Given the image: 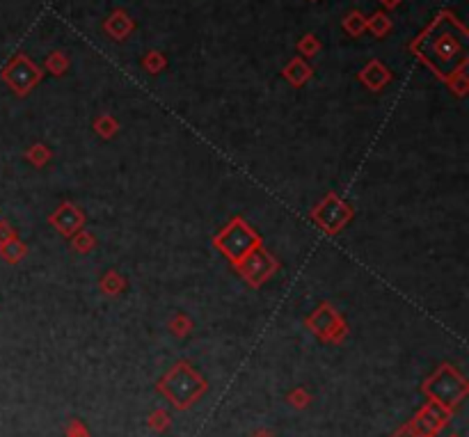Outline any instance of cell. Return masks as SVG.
<instances>
[{"instance_id":"1","label":"cell","mask_w":469,"mask_h":437,"mask_svg":"<svg viewBox=\"0 0 469 437\" xmlns=\"http://www.w3.org/2000/svg\"><path fill=\"white\" fill-rule=\"evenodd\" d=\"M410 49L442 80L467 67V30L451 12L437 14Z\"/></svg>"},{"instance_id":"2","label":"cell","mask_w":469,"mask_h":437,"mask_svg":"<svg viewBox=\"0 0 469 437\" xmlns=\"http://www.w3.org/2000/svg\"><path fill=\"white\" fill-rule=\"evenodd\" d=\"M158 389L177 410H188L206 391V380L188 362H179L165 373Z\"/></svg>"},{"instance_id":"3","label":"cell","mask_w":469,"mask_h":437,"mask_svg":"<svg viewBox=\"0 0 469 437\" xmlns=\"http://www.w3.org/2000/svg\"><path fill=\"white\" fill-rule=\"evenodd\" d=\"M213 245L225 254V257L236 263L241 257H245L247 252L259 248L261 239L250 224H247L243 217H234L225 229H220L213 239Z\"/></svg>"},{"instance_id":"4","label":"cell","mask_w":469,"mask_h":437,"mask_svg":"<svg viewBox=\"0 0 469 437\" xmlns=\"http://www.w3.org/2000/svg\"><path fill=\"white\" fill-rule=\"evenodd\" d=\"M424 391L430 396V400H435V403L444 407H451L465 398L467 382L454 367L444 364V367H439L435 376L424 385Z\"/></svg>"},{"instance_id":"5","label":"cell","mask_w":469,"mask_h":437,"mask_svg":"<svg viewBox=\"0 0 469 437\" xmlns=\"http://www.w3.org/2000/svg\"><path fill=\"white\" fill-rule=\"evenodd\" d=\"M309 215L318 229H323L327 236H337L353 220V208L337 193H327L314 208H311Z\"/></svg>"},{"instance_id":"6","label":"cell","mask_w":469,"mask_h":437,"mask_svg":"<svg viewBox=\"0 0 469 437\" xmlns=\"http://www.w3.org/2000/svg\"><path fill=\"white\" fill-rule=\"evenodd\" d=\"M236 270L241 272V277L247 281L250 286L259 289L263 281H268L275 272H277L280 263L277 259L273 257V254L263 248V245H259V248H254L245 254V257H241L236 263Z\"/></svg>"},{"instance_id":"7","label":"cell","mask_w":469,"mask_h":437,"mask_svg":"<svg viewBox=\"0 0 469 437\" xmlns=\"http://www.w3.org/2000/svg\"><path fill=\"white\" fill-rule=\"evenodd\" d=\"M307 327L318 339H323L327 343H342L348 334V325L344 321V316L330 303H323L307 318Z\"/></svg>"},{"instance_id":"8","label":"cell","mask_w":469,"mask_h":437,"mask_svg":"<svg viewBox=\"0 0 469 437\" xmlns=\"http://www.w3.org/2000/svg\"><path fill=\"white\" fill-rule=\"evenodd\" d=\"M3 80L14 89L18 96H25L42 80V69L25 56H16L3 69Z\"/></svg>"},{"instance_id":"9","label":"cell","mask_w":469,"mask_h":437,"mask_svg":"<svg viewBox=\"0 0 469 437\" xmlns=\"http://www.w3.org/2000/svg\"><path fill=\"white\" fill-rule=\"evenodd\" d=\"M449 407L435 403V400H430L424 407H421V412L415 417V422H412V428L417 431L419 437H433L439 428H444V424L449 422Z\"/></svg>"},{"instance_id":"10","label":"cell","mask_w":469,"mask_h":437,"mask_svg":"<svg viewBox=\"0 0 469 437\" xmlns=\"http://www.w3.org/2000/svg\"><path fill=\"white\" fill-rule=\"evenodd\" d=\"M49 222H51L62 236L71 239V236L76 234L78 229H82V224H85V215H82V211H80L76 204L62 202V204L51 213Z\"/></svg>"},{"instance_id":"11","label":"cell","mask_w":469,"mask_h":437,"mask_svg":"<svg viewBox=\"0 0 469 437\" xmlns=\"http://www.w3.org/2000/svg\"><path fill=\"white\" fill-rule=\"evenodd\" d=\"M360 80L369 89H373V92H378V89H382L392 80V74L380 60H371L369 65L360 71Z\"/></svg>"},{"instance_id":"12","label":"cell","mask_w":469,"mask_h":437,"mask_svg":"<svg viewBox=\"0 0 469 437\" xmlns=\"http://www.w3.org/2000/svg\"><path fill=\"white\" fill-rule=\"evenodd\" d=\"M106 32L110 34L113 39H126L128 34L133 32V21H131V16H128L124 10H117V12H113L110 14V19L106 21Z\"/></svg>"},{"instance_id":"13","label":"cell","mask_w":469,"mask_h":437,"mask_svg":"<svg viewBox=\"0 0 469 437\" xmlns=\"http://www.w3.org/2000/svg\"><path fill=\"white\" fill-rule=\"evenodd\" d=\"M284 78H287L291 85L300 87L311 78V67L302 58H293L289 65L284 67Z\"/></svg>"},{"instance_id":"14","label":"cell","mask_w":469,"mask_h":437,"mask_svg":"<svg viewBox=\"0 0 469 437\" xmlns=\"http://www.w3.org/2000/svg\"><path fill=\"white\" fill-rule=\"evenodd\" d=\"M25 252H27L25 243H23L21 239H18V236H14V239H9V241H5L3 245H0V257H3L7 263H18V261H23Z\"/></svg>"},{"instance_id":"15","label":"cell","mask_w":469,"mask_h":437,"mask_svg":"<svg viewBox=\"0 0 469 437\" xmlns=\"http://www.w3.org/2000/svg\"><path fill=\"white\" fill-rule=\"evenodd\" d=\"M99 286H101V291H104L106 296L115 298V296H119L124 291L126 281H124V277L119 275L117 270H110V272H106V275H104V279H101Z\"/></svg>"},{"instance_id":"16","label":"cell","mask_w":469,"mask_h":437,"mask_svg":"<svg viewBox=\"0 0 469 437\" xmlns=\"http://www.w3.org/2000/svg\"><path fill=\"white\" fill-rule=\"evenodd\" d=\"M71 248L76 250V252H80V254H87V252H92L96 248V239H94V234H89V232H85V229H78L76 234L71 236Z\"/></svg>"},{"instance_id":"17","label":"cell","mask_w":469,"mask_h":437,"mask_svg":"<svg viewBox=\"0 0 469 437\" xmlns=\"http://www.w3.org/2000/svg\"><path fill=\"white\" fill-rule=\"evenodd\" d=\"M366 30H369L373 37H384L392 30V21L387 14H373L371 19H366Z\"/></svg>"},{"instance_id":"18","label":"cell","mask_w":469,"mask_h":437,"mask_svg":"<svg viewBox=\"0 0 469 437\" xmlns=\"http://www.w3.org/2000/svg\"><path fill=\"white\" fill-rule=\"evenodd\" d=\"M25 158L30 160L35 167H44L46 163L51 160V149L46 147V144H42V142H39V144H32V147L25 151Z\"/></svg>"},{"instance_id":"19","label":"cell","mask_w":469,"mask_h":437,"mask_svg":"<svg viewBox=\"0 0 469 437\" xmlns=\"http://www.w3.org/2000/svg\"><path fill=\"white\" fill-rule=\"evenodd\" d=\"M446 85L451 87V92L458 94V96H465L467 89H469V78H467V67L458 69L454 76L446 78Z\"/></svg>"},{"instance_id":"20","label":"cell","mask_w":469,"mask_h":437,"mask_svg":"<svg viewBox=\"0 0 469 437\" xmlns=\"http://www.w3.org/2000/svg\"><path fill=\"white\" fill-rule=\"evenodd\" d=\"M94 129H96V133L101 135V138H113V135H117V131H119V124H117V120L115 117H110V115H101L99 120L94 122Z\"/></svg>"},{"instance_id":"21","label":"cell","mask_w":469,"mask_h":437,"mask_svg":"<svg viewBox=\"0 0 469 437\" xmlns=\"http://www.w3.org/2000/svg\"><path fill=\"white\" fill-rule=\"evenodd\" d=\"M344 30L348 34H353V37H360V34L366 30V19L360 14V12H351L344 19Z\"/></svg>"},{"instance_id":"22","label":"cell","mask_w":469,"mask_h":437,"mask_svg":"<svg viewBox=\"0 0 469 437\" xmlns=\"http://www.w3.org/2000/svg\"><path fill=\"white\" fill-rule=\"evenodd\" d=\"M67 67H69V60L60 51H55L46 58V69H49V74H53V76H62L64 71H67Z\"/></svg>"},{"instance_id":"23","label":"cell","mask_w":469,"mask_h":437,"mask_svg":"<svg viewBox=\"0 0 469 437\" xmlns=\"http://www.w3.org/2000/svg\"><path fill=\"white\" fill-rule=\"evenodd\" d=\"M142 65H144L146 71H149V74H161V71L168 67V60H165L163 53L151 51V53H146V58L142 60Z\"/></svg>"},{"instance_id":"24","label":"cell","mask_w":469,"mask_h":437,"mask_svg":"<svg viewBox=\"0 0 469 437\" xmlns=\"http://www.w3.org/2000/svg\"><path fill=\"white\" fill-rule=\"evenodd\" d=\"M318 51H320V42L314 37V34H305V37L298 42V53H300V56L314 58Z\"/></svg>"},{"instance_id":"25","label":"cell","mask_w":469,"mask_h":437,"mask_svg":"<svg viewBox=\"0 0 469 437\" xmlns=\"http://www.w3.org/2000/svg\"><path fill=\"white\" fill-rule=\"evenodd\" d=\"M170 330H172L174 334H177V336H186V334L192 330V321H190L188 316L179 314V316H174V318H172Z\"/></svg>"},{"instance_id":"26","label":"cell","mask_w":469,"mask_h":437,"mask_svg":"<svg viewBox=\"0 0 469 437\" xmlns=\"http://www.w3.org/2000/svg\"><path fill=\"white\" fill-rule=\"evenodd\" d=\"M149 426L154 428V431H165V428L170 426V417L163 412V410H158V412H154L149 417Z\"/></svg>"},{"instance_id":"27","label":"cell","mask_w":469,"mask_h":437,"mask_svg":"<svg viewBox=\"0 0 469 437\" xmlns=\"http://www.w3.org/2000/svg\"><path fill=\"white\" fill-rule=\"evenodd\" d=\"M289 400H291V403L296 405V407H305V405L309 403V394H307L305 389H296V391H293V394L289 396Z\"/></svg>"},{"instance_id":"28","label":"cell","mask_w":469,"mask_h":437,"mask_svg":"<svg viewBox=\"0 0 469 437\" xmlns=\"http://www.w3.org/2000/svg\"><path fill=\"white\" fill-rule=\"evenodd\" d=\"M16 236V229L9 222H5V220H0V245H3L5 241H9V239H14Z\"/></svg>"},{"instance_id":"29","label":"cell","mask_w":469,"mask_h":437,"mask_svg":"<svg viewBox=\"0 0 469 437\" xmlns=\"http://www.w3.org/2000/svg\"><path fill=\"white\" fill-rule=\"evenodd\" d=\"M69 437H87V431L82 428L78 422H73L71 426H69Z\"/></svg>"},{"instance_id":"30","label":"cell","mask_w":469,"mask_h":437,"mask_svg":"<svg viewBox=\"0 0 469 437\" xmlns=\"http://www.w3.org/2000/svg\"><path fill=\"white\" fill-rule=\"evenodd\" d=\"M394 437H419V435H417L415 428H412V424H408V426H403Z\"/></svg>"},{"instance_id":"31","label":"cell","mask_w":469,"mask_h":437,"mask_svg":"<svg viewBox=\"0 0 469 437\" xmlns=\"http://www.w3.org/2000/svg\"><path fill=\"white\" fill-rule=\"evenodd\" d=\"M380 3L387 7V10H396V7L401 5V0H380Z\"/></svg>"},{"instance_id":"32","label":"cell","mask_w":469,"mask_h":437,"mask_svg":"<svg viewBox=\"0 0 469 437\" xmlns=\"http://www.w3.org/2000/svg\"><path fill=\"white\" fill-rule=\"evenodd\" d=\"M254 437H273V433H268V431H259Z\"/></svg>"},{"instance_id":"33","label":"cell","mask_w":469,"mask_h":437,"mask_svg":"<svg viewBox=\"0 0 469 437\" xmlns=\"http://www.w3.org/2000/svg\"><path fill=\"white\" fill-rule=\"evenodd\" d=\"M454 437H458V435H454Z\"/></svg>"}]
</instances>
